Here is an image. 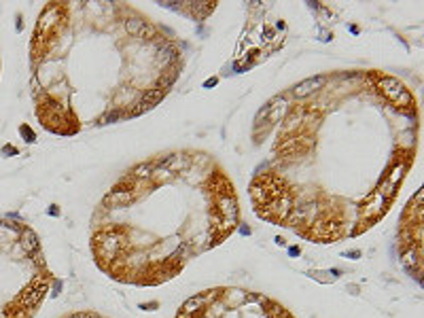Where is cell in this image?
Segmentation results:
<instances>
[{
    "label": "cell",
    "instance_id": "cell-5",
    "mask_svg": "<svg viewBox=\"0 0 424 318\" xmlns=\"http://www.w3.org/2000/svg\"><path fill=\"white\" fill-rule=\"evenodd\" d=\"M145 28V21L143 19H130V21H125V30H127V34H132V36H136V34H140V30Z\"/></svg>",
    "mask_w": 424,
    "mask_h": 318
},
{
    "label": "cell",
    "instance_id": "cell-1",
    "mask_svg": "<svg viewBox=\"0 0 424 318\" xmlns=\"http://www.w3.org/2000/svg\"><path fill=\"white\" fill-rule=\"evenodd\" d=\"M380 85V89L382 94H384L386 98H390L394 104H399V106H414V96L409 94L407 89H403V85L397 81V79H392V77H382L378 81Z\"/></svg>",
    "mask_w": 424,
    "mask_h": 318
},
{
    "label": "cell",
    "instance_id": "cell-4",
    "mask_svg": "<svg viewBox=\"0 0 424 318\" xmlns=\"http://www.w3.org/2000/svg\"><path fill=\"white\" fill-rule=\"evenodd\" d=\"M153 170H155V164H140L132 170V174L136 178H145V176H151L153 174Z\"/></svg>",
    "mask_w": 424,
    "mask_h": 318
},
{
    "label": "cell",
    "instance_id": "cell-3",
    "mask_svg": "<svg viewBox=\"0 0 424 318\" xmlns=\"http://www.w3.org/2000/svg\"><path fill=\"white\" fill-rule=\"evenodd\" d=\"M132 199V193H130V189H121V187H115L108 195H106V204H110V206H123V204H127V201Z\"/></svg>",
    "mask_w": 424,
    "mask_h": 318
},
{
    "label": "cell",
    "instance_id": "cell-2",
    "mask_svg": "<svg viewBox=\"0 0 424 318\" xmlns=\"http://www.w3.org/2000/svg\"><path fill=\"white\" fill-rule=\"evenodd\" d=\"M324 83H327V77L308 79V81H303V83H299V85H297V87L293 89V94H295V98H308L310 94H314L316 89H320Z\"/></svg>",
    "mask_w": 424,
    "mask_h": 318
}]
</instances>
